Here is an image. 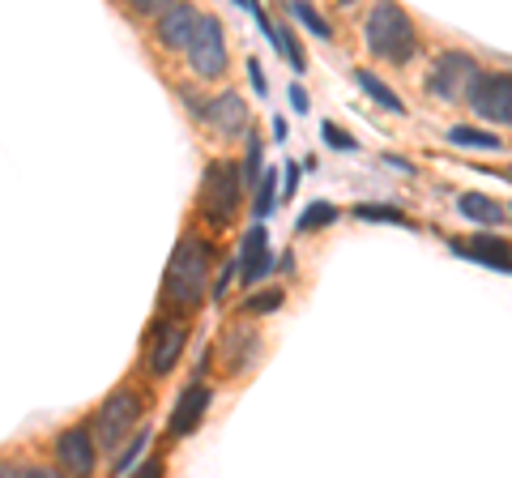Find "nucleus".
Returning a JSON list of instances; mask_svg holds the SVG:
<instances>
[{
  "instance_id": "obj_1",
  "label": "nucleus",
  "mask_w": 512,
  "mask_h": 478,
  "mask_svg": "<svg viewBox=\"0 0 512 478\" xmlns=\"http://www.w3.org/2000/svg\"><path fill=\"white\" fill-rule=\"evenodd\" d=\"M205 282H210V248L201 239H180V248L171 252L167 265V299L180 308L201 304Z\"/></svg>"
},
{
  "instance_id": "obj_2",
  "label": "nucleus",
  "mask_w": 512,
  "mask_h": 478,
  "mask_svg": "<svg viewBox=\"0 0 512 478\" xmlns=\"http://www.w3.org/2000/svg\"><path fill=\"white\" fill-rule=\"evenodd\" d=\"M367 47L380 56V60H393V65H402V60L414 56V22L406 18L402 5H393V0H380V5L367 13Z\"/></svg>"
},
{
  "instance_id": "obj_3",
  "label": "nucleus",
  "mask_w": 512,
  "mask_h": 478,
  "mask_svg": "<svg viewBox=\"0 0 512 478\" xmlns=\"http://www.w3.org/2000/svg\"><path fill=\"white\" fill-rule=\"evenodd\" d=\"M239 193H244V184H239V167L235 163H210L205 171V184H201V210L210 222H227L235 210H239Z\"/></svg>"
},
{
  "instance_id": "obj_4",
  "label": "nucleus",
  "mask_w": 512,
  "mask_h": 478,
  "mask_svg": "<svg viewBox=\"0 0 512 478\" xmlns=\"http://www.w3.org/2000/svg\"><path fill=\"white\" fill-rule=\"evenodd\" d=\"M184 52L192 60V69H197V77H205V82L222 77V69H227V39H222L218 18H197V30H192Z\"/></svg>"
},
{
  "instance_id": "obj_5",
  "label": "nucleus",
  "mask_w": 512,
  "mask_h": 478,
  "mask_svg": "<svg viewBox=\"0 0 512 478\" xmlns=\"http://www.w3.org/2000/svg\"><path fill=\"white\" fill-rule=\"evenodd\" d=\"M466 103L491 124L512 120V82L508 73H474V82L466 86Z\"/></svg>"
},
{
  "instance_id": "obj_6",
  "label": "nucleus",
  "mask_w": 512,
  "mask_h": 478,
  "mask_svg": "<svg viewBox=\"0 0 512 478\" xmlns=\"http://www.w3.org/2000/svg\"><path fill=\"white\" fill-rule=\"evenodd\" d=\"M474 73H478V65L466 52H444L427 73V90L436 94L440 103H457V99H466V86L474 82Z\"/></svg>"
},
{
  "instance_id": "obj_7",
  "label": "nucleus",
  "mask_w": 512,
  "mask_h": 478,
  "mask_svg": "<svg viewBox=\"0 0 512 478\" xmlns=\"http://www.w3.org/2000/svg\"><path fill=\"white\" fill-rule=\"evenodd\" d=\"M133 423H137V397L133 393H116V397H107V402H103L94 436H99L103 449L116 453L120 444H124V436L133 432Z\"/></svg>"
},
{
  "instance_id": "obj_8",
  "label": "nucleus",
  "mask_w": 512,
  "mask_h": 478,
  "mask_svg": "<svg viewBox=\"0 0 512 478\" xmlns=\"http://www.w3.org/2000/svg\"><path fill=\"white\" fill-rule=\"evenodd\" d=\"M201 116H205V124H210L214 133L239 137V133H244V124H248V107H244V99H239L235 90H227V94H218V99L205 103Z\"/></svg>"
},
{
  "instance_id": "obj_9",
  "label": "nucleus",
  "mask_w": 512,
  "mask_h": 478,
  "mask_svg": "<svg viewBox=\"0 0 512 478\" xmlns=\"http://www.w3.org/2000/svg\"><path fill=\"white\" fill-rule=\"evenodd\" d=\"M197 18L201 13L184 5V0H171V5L163 9V18H158V39H163L167 47H175V52H184L188 39H192V30H197Z\"/></svg>"
},
{
  "instance_id": "obj_10",
  "label": "nucleus",
  "mask_w": 512,
  "mask_h": 478,
  "mask_svg": "<svg viewBox=\"0 0 512 478\" xmlns=\"http://www.w3.org/2000/svg\"><path fill=\"white\" fill-rule=\"evenodd\" d=\"M56 457L69 474H90L94 470V444L86 436V427H69V432L56 440Z\"/></svg>"
},
{
  "instance_id": "obj_11",
  "label": "nucleus",
  "mask_w": 512,
  "mask_h": 478,
  "mask_svg": "<svg viewBox=\"0 0 512 478\" xmlns=\"http://www.w3.org/2000/svg\"><path fill=\"white\" fill-rule=\"evenodd\" d=\"M239 274H244V282H256V278H265L269 269H274V257H269V235L265 227H252L244 235V252H239Z\"/></svg>"
},
{
  "instance_id": "obj_12",
  "label": "nucleus",
  "mask_w": 512,
  "mask_h": 478,
  "mask_svg": "<svg viewBox=\"0 0 512 478\" xmlns=\"http://www.w3.org/2000/svg\"><path fill=\"white\" fill-rule=\"evenodd\" d=\"M180 350H184V329L180 325H158L154 346H150V372L167 376L175 368V359H180Z\"/></svg>"
},
{
  "instance_id": "obj_13",
  "label": "nucleus",
  "mask_w": 512,
  "mask_h": 478,
  "mask_svg": "<svg viewBox=\"0 0 512 478\" xmlns=\"http://www.w3.org/2000/svg\"><path fill=\"white\" fill-rule=\"evenodd\" d=\"M205 406H210V389H205V385H192V389H184L180 406H175V414H171V436H184V432H192V427L201 423Z\"/></svg>"
},
{
  "instance_id": "obj_14",
  "label": "nucleus",
  "mask_w": 512,
  "mask_h": 478,
  "mask_svg": "<svg viewBox=\"0 0 512 478\" xmlns=\"http://www.w3.org/2000/svg\"><path fill=\"white\" fill-rule=\"evenodd\" d=\"M453 252H461V257H474V261H483L491 269H500V274H508V244H504V239H495V235H478L474 244H453Z\"/></svg>"
},
{
  "instance_id": "obj_15",
  "label": "nucleus",
  "mask_w": 512,
  "mask_h": 478,
  "mask_svg": "<svg viewBox=\"0 0 512 478\" xmlns=\"http://www.w3.org/2000/svg\"><path fill=\"white\" fill-rule=\"evenodd\" d=\"M457 210L466 214V218H474V222H483V227H500V222H504V205L483 197V193H461L457 197Z\"/></svg>"
},
{
  "instance_id": "obj_16",
  "label": "nucleus",
  "mask_w": 512,
  "mask_h": 478,
  "mask_svg": "<svg viewBox=\"0 0 512 478\" xmlns=\"http://www.w3.org/2000/svg\"><path fill=\"white\" fill-rule=\"evenodd\" d=\"M355 77H359V86H363L367 94H372V99H376L380 107H389V111H397V116H402V111H406V103H402V99H397V94H393L389 86H384V82H380V77H376V73H355Z\"/></svg>"
},
{
  "instance_id": "obj_17",
  "label": "nucleus",
  "mask_w": 512,
  "mask_h": 478,
  "mask_svg": "<svg viewBox=\"0 0 512 478\" xmlns=\"http://www.w3.org/2000/svg\"><path fill=\"white\" fill-rule=\"evenodd\" d=\"M448 141H453V146H474V150H500V137L495 133H478V129H466V124L448 129Z\"/></svg>"
},
{
  "instance_id": "obj_18",
  "label": "nucleus",
  "mask_w": 512,
  "mask_h": 478,
  "mask_svg": "<svg viewBox=\"0 0 512 478\" xmlns=\"http://www.w3.org/2000/svg\"><path fill=\"white\" fill-rule=\"evenodd\" d=\"M291 13H295V18H299L303 26H308V30H312V35H316V39H329V35H333V30H329V22H325V18H320V13H316L312 5H303V0H295V5H291Z\"/></svg>"
},
{
  "instance_id": "obj_19",
  "label": "nucleus",
  "mask_w": 512,
  "mask_h": 478,
  "mask_svg": "<svg viewBox=\"0 0 512 478\" xmlns=\"http://www.w3.org/2000/svg\"><path fill=\"white\" fill-rule=\"evenodd\" d=\"M333 218H338V210H333V205H325V201H316L312 210H303V214H299V231H316V227H329Z\"/></svg>"
},
{
  "instance_id": "obj_20",
  "label": "nucleus",
  "mask_w": 512,
  "mask_h": 478,
  "mask_svg": "<svg viewBox=\"0 0 512 478\" xmlns=\"http://www.w3.org/2000/svg\"><path fill=\"white\" fill-rule=\"evenodd\" d=\"M274 180L269 175H261V201H256V218H269V210H274Z\"/></svg>"
},
{
  "instance_id": "obj_21",
  "label": "nucleus",
  "mask_w": 512,
  "mask_h": 478,
  "mask_svg": "<svg viewBox=\"0 0 512 478\" xmlns=\"http://www.w3.org/2000/svg\"><path fill=\"white\" fill-rule=\"evenodd\" d=\"M146 440H150V436L141 432V436H137L133 444H128V453H124V457L116 461V474H128V470H133V461H137V453H141V449H146Z\"/></svg>"
},
{
  "instance_id": "obj_22",
  "label": "nucleus",
  "mask_w": 512,
  "mask_h": 478,
  "mask_svg": "<svg viewBox=\"0 0 512 478\" xmlns=\"http://www.w3.org/2000/svg\"><path fill=\"white\" fill-rule=\"evenodd\" d=\"M282 304V291H265V295H252L248 299V312H274Z\"/></svg>"
},
{
  "instance_id": "obj_23",
  "label": "nucleus",
  "mask_w": 512,
  "mask_h": 478,
  "mask_svg": "<svg viewBox=\"0 0 512 478\" xmlns=\"http://www.w3.org/2000/svg\"><path fill=\"white\" fill-rule=\"evenodd\" d=\"M359 218H372V222H406L397 210H380V205H359Z\"/></svg>"
},
{
  "instance_id": "obj_24",
  "label": "nucleus",
  "mask_w": 512,
  "mask_h": 478,
  "mask_svg": "<svg viewBox=\"0 0 512 478\" xmlns=\"http://www.w3.org/2000/svg\"><path fill=\"white\" fill-rule=\"evenodd\" d=\"M320 133H325V141H329L333 150H355V141H350V137L338 129V124H325V129H320Z\"/></svg>"
},
{
  "instance_id": "obj_25",
  "label": "nucleus",
  "mask_w": 512,
  "mask_h": 478,
  "mask_svg": "<svg viewBox=\"0 0 512 478\" xmlns=\"http://www.w3.org/2000/svg\"><path fill=\"white\" fill-rule=\"evenodd\" d=\"M261 180V141L252 137V146H248V184Z\"/></svg>"
},
{
  "instance_id": "obj_26",
  "label": "nucleus",
  "mask_w": 512,
  "mask_h": 478,
  "mask_svg": "<svg viewBox=\"0 0 512 478\" xmlns=\"http://www.w3.org/2000/svg\"><path fill=\"white\" fill-rule=\"evenodd\" d=\"M282 188H286V197H295V188H299V163H286V171H282Z\"/></svg>"
},
{
  "instance_id": "obj_27",
  "label": "nucleus",
  "mask_w": 512,
  "mask_h": 478,
  "mask_svg": "<svg viewBox=\"0 0 512 478\" xmlns=\"http://www.w3.org/2000/svg\"><path fill=\"white\" fill-rule=\"evenodd\" d=\"M248 77H252L256 94H265V69H261V60H248Z\"/></svg>"
},
{
  "instance_id": "obj_28",
  "label": "nucleus",
  "mask_w": 512,
  "mask_h": 478,
  "mask_svg": "<svg viewBox=\"0 0 512 478\" xmlns=\"http://www.w3.org/2000/svg\"><path fill=\"white\" fill-rule=\"evenodd\" d=\"M171 5V0H133V9L137 13H163Z\"/></svg>"
},
{
  "instance_id": "obj_29",
  "label": "nucleus",
  "mask_w": 512,
  "mask_h": 478,
  "mask_svg": "<svg viewBox=\"0 0 512 478\" xmlns=\"http://www.w3.org/2000/svg\"><path fill=\"white\" fill-rule=\"evenodd\" d=\"M291 107H295V111H308V94H303L299 86L291 90Z\"/></svg>"
},
{
  "instance_id": "obj_30",
  "label": "nucleus",
  "mask_w": 512,
  "mask_h": 478,
  "mask_svg": "<svg viewBox=\"0 0 512 478\" xmlns=\"http://www.w3.org/2000/svg\"><path fill=\"white\" fill-rule=\"evenodd\" d=\"M338 5H346V9H350V5H355V0H338Z\"/></svg>"
},
{
  "instance_id": "obj_31",
  "label": "nucleus",
  "mask_w": 512,
  "mask_h": 478,
  "mask_svg": "<svg viewBox=\"0 0 512 478\" xmlns=\"http://www.w3.org/2000/svg\"><path fill=\"white\" fill-rule=\"evenodd\" d=\"M239 5H244V0H239Z\"/></svg>"
}]
</instances>
